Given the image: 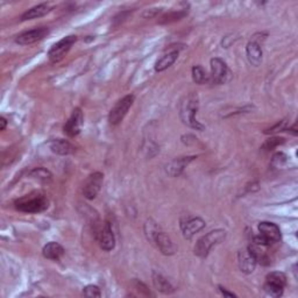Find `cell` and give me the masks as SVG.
<instances>
[{
	"instance_id": "obj_1",
	"label": "cell",
	"mask_w": 298,
	"mask_h": 298,
	"mask_svg": "<svg viewBox=\"0 0 298 298\" xmlns=\"http://www.w3.org/2000/svg\"><path fill=\"white\" fill-rule=\"evenodd\" d=\"M198 110V98L196 94L190 93L183 99L179 106V116L181 119L186 126H189L193 130L203 131L204 126L198 123L196 119V113Z\"/></svg>"
},
{
	"instance_id": "obj_2",
	"label": "cell",
	"mask_w": 298,
	"mask_h": 298,
	"mask_svg": "<svg viewBox=\"0 0 298 298\" xmlns=\"http://www.w3.org/2000/svg\"><path fill=\"white\" fill-rule=\"evenodd\" d=\"M16 208L25 213H39L48 209V200L43 193L33 192L16 202Z\"/></svg>"
},
{
	"instance_id": "obj_3",
	"label": "cell",
	"mask_w": 298,
	"mask_h": 298,
	"mask_svg": "<svg viewBox=\"0 0 298 298\" xmlns=\"http://www.w3.org/2000/svg\"><path fill=\"white\" fill-rule=\"evenodd\" d=\"M259 232L260 234L254 237L253 244L261 245V246H268L275 244L281 240V231L279 227L274 223L269 222H262L259 224Z\"/></svg>"
},
{
	"instance_id": "obj_4",
	"label": "cell",
	"mask_w": 298,
	"mask_h": 298,
	"mask_svg": "<svg viewBox=\"0 0 298 298\" xmlns=\"http://www.w3.org/2000/svg\"><path fill=\"white\" fill-rule=\"evenodd\" d=\"M225 237L226 232L224 230H215L209 232L207 235H204L203 238H201L197 241L196 246H194V254L200 257H207L213 246L223 241Z\"/></svg>"
},
{
	"instance_id": "obj_5",
	"label": "cell",
	"mask_w": 298,
	"mask_h": 298,
	"mask_svg": "<svg viewBox=\"0 0 298 298\" xmlns=\"http://www.w3.org/2000/svg\"><path fill=\"white\" fill-rule=\"evenodd\" d=\"M77 41L76 35H69L65 36L62 40H60L57 43L50 48V50L48 51V57L51 62L57 63L61 60H63V57L69 53V50L71 49V47L75 45Z\"/></svg>"
},
{
	"instance_id": "obj_6",
	"label": "cell",
	"mask_w": 298,
	"mask_h": 298,
	"mask_svg": "<svg viewBox=\"0 0 298 298\" xmlns=\"http://www.w3.org/2000/svg\"><path fill=\"white\" fill-rule=\"evenodd\" d=\"M134 102V95L133 94H128L125 95L123 99H120L119 102L117 103L115 108L111 110L109 115V121L112 125H118L120 124L125 116L127 115L128 110L131 109V106L133 105Z\"/></svg>"
},
{
	"instance_id": "obj_7",
	"label": "cell",
	"mask_w": 298,
	"mask_h": 298,
	"mask_svg": "<svg viewBox=\"0 0 298 298\" xmlns=\"http://www.w3.org/2000/svg\"><path fill=\"white\" fill-rule=\"evenodd\" d=\"M230 76L229 68L225 62L220 58H212L211 60V76H210L209 82L212 84H224L227 82Z\"/></svg>"
},
{
	"instance_id": "obj_8",
	"label": "cell",
	"mask_w": 298,
	"mask_h": 298,
	"mask_svg": "<svg viewBox=\"0 0 298 298\" xmlns=\"http://www.w3.org/2000/svg\"><path fill=\"white\" fill-rule=\"evenodd\" d=\"M83 124H84L83 112L79 108H77L73 110L71 116H70L68 121L64 125V128H63L64 133L70 138L77 137V135L80 133V131H82Z\"/></svg>"
},
{
	"instance_id": "obj_9",
	"label": "cell",
	"mask_w": 298,
	"mask_h": 298,
	"mask_svg": "<svg viewBox=\"0 0 298 298\" xmlns=\"http://www.w3.org/2000/svg\"><path fill=\"white\" fill-rule=\"evenodd\" d=\"M49 34V28L48 27H38L31 31L21 33L20 35L17 36L16 42L19 43L21 46H29L33 43L41 41Z\"/></svg>"
},
{
	"instance_id": "obj_10",
	"label": "cell",
	"mask_w": 298,
	"mask_h": 298,
	"mask_svg": "<svg viewBox=\"0 0 298 298\" xmlns=\"http://www.w3.org/2000/svg\"><path fill=\"white\" fill-rule=\"evenodd\" d=\"M104 182V175L102 172H93L87 177L85 184L83 187V194L87 200H94L97 197L99 191H101Z\"/></svg>"
},
{
	"instance_id": "obj_11",
	"label": "cell",
	"mask_w": 298,
	"mask_h": 298,
	"mask_svg": "<svg viewBox=\"0 0 298 298\" xmlns=\"http://www.w3.org/2000/svg\"><path fill=\"white\" fill-rule=\"evenodd\" d=\"M257 261L254 256V254L249 248H244L239 251L238 254V264L242 273L252 274L255 269Z\"/></svg>"
},
{
	"instance_id": "obj_12",
	"label": "cell",
	"mask_w": 298,
	"mask_h": 298,
	"mask_svg": "<svg viewBox=\"0 0 298 298\" xmlns=\"http://www.w3.org/2000/svg\"><path fill=\"white\" fill-rule=\"evenodd\" d=\"M99 245H101L102 249H104L106 252L112 251L116 246V238L115 233H113V230L111 227V224L106 222L103 226V229L99 232L98 235Z\"/></svg>"
},
{
	"instance_id": "obj_13",
	"label": "cell",
	"mask_w": 298,
	"mask_h": 298,
	"mask_svg": "<svg viewBox=\"0 0 298 298\" xmlns=\"http://www.w3.org/2000/svg\"><path fill=\"white\" fill-rule=\"evenodd\" d=\"M205 227V222L202 218H189L185 222H182L181 229L185 239H191L194 234L202 231Z\"/></svg>"
},
{
	"instance_id": "obj_14",
	"label": "cell",
	"mask_w": 298,
	"mask_h": 298,
	"mask_svg": "<svg viewBox=\"0 0 298 298\" xmlns=\"http://www.w3.org/2000/svg\"><path fill=\"white\" fill-rule=\"evenodd\" d=\"M246 53H247L249 63L255 65V67L261 64V62H262V47H261L259 41H256L253 38L246 47Z\"/></svg>"
},
{
	"instance_id": "obj_15",
	"label": "cell",
	"mask_w": 298,
	"mask_h": 298,
	"mask_svg": "<svg viewBox=\"0 0 298 298\" xmlns=\"http://www.w3.org/2000/svg\"><path fill=\"white\" fill-rule=\"evenodd\" d=\"M154 242H155L157 247L160 248V251L163 253L164 255H171V254L175 253V246L172 244L171 239L161 230L157 232L156 237L154 239Z\"/></svg>"
},
{
	"instance_id": "obj_16",
	"label": "cell",
	"mask_w": 298,
	"mask_h": 298,
	"mask_svg": "<svg viewBox=\"0 0 298 298\" xmlns=\"http://www.w3.org/2000/svg\"><path fill=\"white\" fill-rule=\"evenodd\" d=\"M193 159L194 157H179V159L171 161L170 163H168L167 168H165V171H167L168 175L172 176V177H176V176L181 175L184 168H185Z\"/></svg>"
},
{
	"instance_id": "obj_17",
	"label": "cell",
	"mask_w": 298,
	"mask_h": 298,
	"mask_svg": "<svg viewBox=\"0 0 298 298\" xmlns=\"http://www.w3.org/2000/svg\"><path fill=\"white\" fill-rule=\"evenodd\" d=\"M42 254L46 259L60 260L64 254V248L58 242H49L42 249Z\"/></svg>"
},
{
	"instance_id": "obj_18",
	"label": "cell",
	"mask_w": 298,
	"mask_h": 298,
	"mask_svg": "<svg viewBox=\"0 0 298 298\" xmlns=\"http://www.w3.org/2000/svg\"><path fill=\"white\" fill-rule=\"evenodd\" d=\"M49 147L51 152L58 154V155H68V154L73 152V146L69 141H67V140L63 139L53 140L49 143Z\"/></svg>"
},
{
	"instance_id": "obj_19",
	"label": "cell",
	"mask_w": 298,
	"mask_h": 298,
	"mask_svg": "<svg viewBox=\"0 0 298 298\" xmlns=\"http://www.w3.org/2000/svg\"><path fill=\"white\" fill-rule=\"evenodd\" d=\"M49 12H50V6L48 5V4H41V5L32 7L31 10H28L27 12L24 13L23 17H21V21L38 19V18L45 17L46 14Z\"/></svg>"
},
{
	"instance_id": "obj_20",
	"label": "cell",
	"mask_w": 298,
	"mask_h": 298,
	"mask_svg": "<svg viewBox=\"0 0 298 298\" xmlns=\"http://www.w3.org/2000/svg\"><path fill=\"white\" fill-rule=\"evenodd\" d=\"M178 54H179L178 50H176V49L169 51V53H167V54H164L163 56H162L160 60L156 62V64H155L156 71L157 72L164 71L165 69L171 67V65L176 62V60H177Z\"/></svg>"
},
{
	"instance_id": "obj_21",
	"label": "cell",
	"mask_w": 298,
	"mask_h": 298,
	"mask_svg": "<svg viewBox=\"0 0 298 298\" xmlns=\"http://www.w3.org/2000/svg\"><path fill=\"white\" fill-rule=\"evenodd\" d=\"M153 282H154V285H155V288L161 292L171 293L172 291H174L172 285L170 284V283H169L168 279L164 278L161 274L154 273L153 274Z\"/></svg>"
},
{
	"instance_id": "obj_22",
	"label": "cell",
	"mask_w": 298,
	"mask_h": 298,
	"mask_svg": "<svg viewBox=\"0 0 298 298\" xmlns=\"http://www.w3.org/2000/svg\"><path fill=\"white\" fill-rule=\"evenodd\" d=\"M266 282L274 285H278L281 286V288H285L286 276L283 273H281V271H273V273L267 275Z\"/></svg>"
},
{
	"instance_id": "obj_23",
	"label": "cell",
	"mask_w": 298,
	"mask_h": 298,
	"mask_svg": "<svg viewBox=\"0 0 298 298\" xmlns=\"http://www.w3.org/2000/svg\"><path fill=\"white\" fill-rule=\"evenodd\" d=\"M192 78L197 84H204L209 82V76L203 67L196 65L192 68Z\"/></svg>"
},
{
	"instance_id": "obj_24",
	"label": "cell",
	"mask_w": 298,
	"mask_h": 298,
	"mask_svg": "<svg viewBox=\"0 0 298 298\" xmlns=\"http://www.w3.org/2000/svg\"><path fill=\"white\" fill-rule=\"evenodd\" d=\"M29 175H31L33 178L38 179V181L43 183L49 182L51 179V174L45 168H36L34 170H32Z\"/></svg>"
},
{
	"instance_id": "obj_25",
	"label": "cell",
	"mask_w": 298,
	"mask_h": 298,
	"mask_svg": "<svg viewBox=\"0 0 298 298\" xmlns=\"http://www.w3.org/2000/svg\"><path fill=\"white\" fill-rule=\"evenodd\" d=\"M160 231V227L156 225V223H154L153 220H148L145 225V232H146V237L149 241L154 242V239H155L157 232Z\"/></svg>"
},
{
	"instance_id": "obj_26",
	"label": "cell",
	"mask_w": 298,
	"mask_h": 298,
	"mask_svg": "<svg viewBox=\"0 0 298 298\" xmlns=\"http://www.w3.org/2000/svg\"><path fill=\"white\" fill-rule=\"evenodd\" d=\"M264 291H266L267 295H269L270 297H274V298H277V297H281L283 295V291H284V288H281V286L278 285H274V284H270V283H267L264 284Z\"/></svg>"
},
{
	"instance_id": "obj_27",
	"label": "cell",
	"mask_w": 298,
	"mask_h": 298,
	"mask_svg": "<svg viewBox=\"0 0 298 298\" xmlns=\"http://www.w3.org/2000/svg\"><path fill=\"white\" fill-rule=\"evenodd\" d=\"M186 16V12L185 11H178V12H174V13H169L167 16H164L162 18V20L160 21L161 24H169L171 23V21H176V20H179L182 19L183 17Z\"/></svg>"
},
{
	"instance_id": "obj_28",
	"label": "cell",
	"mask_w": 298,
	"mask_h": 298,
	"mask_svg": "<svg viewBox=\"0 0 298 298\" xmlns=\"http://www.w3.org/2000/svg\"><path fill=\"white\" fill-rule=\"evenodd\" d=\"M83 295L86 297H101L102 293H101V290H99L97 285L90 284V285H86L85 288H84Z\"/></svg>"
},
{
	"instance_id": "obj_29",
	"label": "cell",
	"mask_w": 298,
	"mask_h": 298,
	"mask_svg": "<svg viewBox=\"0 0 298 298\" xmlns=\"http://www.w3.org/2000/svg\"><path fill=\"white\" fill-rule=\"evenodd\" d=\"M283 142H284V139L283 138H271L264 142L263 149L271 150V149H274L275 147H277L278 145H282Z\"/></svg>"
},
{
	"instance_id": "obj_30",
	"label": "cell",
	"mask_w": 298,
	"mask_h": 298,
	"mask_svg": "<svg viewBox=\"0 0 298 298\" xmlns=\"http://www.w3.org/2000/svg\"><path fill=\"white\" fill-rule=\"evenodd\" d=\"M286 159H288V157H286L283 153L275 154L273 156V164L276 165V167H282V165L288 161Z\"/></svg>"
},
{
	"instance_id": "obj_31",
	"label": "cell",
	"mask_w": 298,
	"mask_h": 298,
	"mask_svg": "<svg viewBox=\"0 0 298 298\" xmlns=\"http://www.w3.org/2000/svg\"><path fill=\"white\" fill-rule=\"evenodd\" d=\"M219 289H220V291H222V293H223L224 296H227V297H235V295H234L233 292H229L225 288H223V286H219Z\"/></svg>"
},
{
	"instance_id": "obj_32",
	"label": "cell",
	"mask_w": 298,
	"mask_h": 298,
	"mask_svg": "<svg viewBox=\"0 0 298 298\" xmlns=\"http://www.w3.org/2000/svg\"><path fill=\"white\" fill-rule=\"evenodd\" d=\"M0 123H2V127H0V130L5 131V128L7 126V120L4 117H2V118H0Z\"/></svg>"
}]
</instances>
